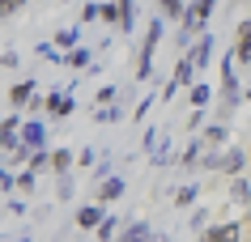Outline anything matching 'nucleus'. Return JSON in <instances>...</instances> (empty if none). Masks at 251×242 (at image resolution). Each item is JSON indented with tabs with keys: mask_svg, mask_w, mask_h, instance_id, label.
Listing matches in <instances>:
<instances>
[{
	"mask_svg": "<svg viewBox=\"0 0 251 242\" xmlns=\"http://www.w3.org/2000/svg\"><path fill=\"white\" fill-rule=\"evenodd\" d=\"M162 43V17H153L145 30V43H141V60H136V81H149L153 77V51Z\"/></svg>",
	"mask_w": 251,
	"mask_h": 242,
	"instance_id": "obj_1",
	"label": "nucleus"
},
{
	"mask_svg": "<svg viewBox=\"0 0 251 242\" xmlns=\"http://www.w3.org/2000/svg\"><path fill=\"white\" fill-rule=\"evenodd\" d=\"M43 110H47L51 119H68V115L77 110V98H73V89L64 85V89H55V94L43 98Z\"/></svg>",
	"mask_w": 251,
	"mask_h": 242,
	"instance_id": "obj_2",
	"label": "nucleus"
},
{
	"mask_svg": "<svg viewBox=\"0 0 251 242\" xmlns=\"http://www.w3.org/2000/svg\"><path fill=\"white\" fill-rule=\"evenodd\" d=\"M200 242H243V225L238 221H222V225H209L200 234Z\"/></svg>",
	"mask_w": 251,
	"mask_h": 242,
	"instance_id": "obj_3",
	"label": "nucleus"
},
{
	"mask_svg": "<svg viewBox=\"0 0 251 242\" xmlns=\"http://www.w3.org/2000/svg\"><path fill=\"white\" fill-rule=\"evenodd\" d=\"M34 98H39V81L30 77V81H17V85H13V94H9V102H13L17 110H26L30 102H34Z\"/></svg>",
	"mask_w": 251,
	"mask_h": 242,
	"instance_id": "obj_4",
	"label": "nucleus"
},
{
	"mask_svg": "<svg viewBox=\"0 0 251 242\" xmlns=\"http://www.w3.org/2000/svg\"><path fill=\"white\" fill-rule=\"evenodd\" d=\"M234 60L251 64V22H238V30H234Z\"/></svg>",
	"mask_w": 251,
	"mask_h": 242,
	"instance_id": "obj_5",
	"label": "nucleus"
},
{
	"mask_svg": "<svg viewBox=\"0 0 251 242\" xmlns=\"http://www.w3.org/2000/svg\"><path fill=\"white\" fill-rule=\"evenodd\" d=\"M22 145H26L30 153L47 149V128H43V123H22Z\"/></svg>",
	"mask_w": 251,
	"mask_h": 242,
	"instance_id": "obj_6",
	"label": "nucleus"
},
{
	"mask_svg": "<svg viewBox=\"0 0 251 242\" xmlns=\"http://www.w3.org/2000/svg\"><path fill=\"white\" fill-rule=\"evenodd\" d=\"M81 47V26H64V30H55V51L60 55H73Z\"/></svg>",
	"mask_w": 251,
	"mask_h": 242,
	"instance_id": "obj_7",
	"label": "nucleus"
},
{
	"mask_svg": "<svg viewBox=\"0 0 251 242\" xmlns=\"http://www.w3.org/2000/svg\"><path fill=\"white\" fill-rule=\"evenodd\" d=\"M106 217H111V213H106L102 204H85V208L77 213V225H81V229H98Z\"/></svg>",
	"mask_w": 251,
	"mask_h": 242,
	"instance_id": "obj_8",
	"label": "nucleus"
},
{
	"mask_svg": "<svg viewBox=\"0 0 251 242\" xmlns=\"http://www.w3.org/2000/svg\"><path fill=\"white\" fill-rule=\"evenodd\" d=\"M209 60H213V34L204 30V34L192 43V64H196V68H209Z\"/></svg>",
	"mask_w": 251,
	"mask_h": 242,
	"instance_id": "obj_9",
	"label": "nucleus"
},
{
	"mask_svg": "<svg viewBox=\"0 0 251 242\" xmlns=\"http://www.w3.org/2000/svg\"><path fill=\"white\" fill-rule=\"evenodd\" d=\"M115 242H153V234H149V221H128V225L119 229Z\"/></svg>",
	"mask_w": 251,
	"mask_h": 242,
	"instance_id": "obj_10",
	"label": "nucleus"
},
{
	"mask_svg": "<svg viewBox=\"0 0 251 242\" xmlns=\"http://www.w3.org/2000/svg\"><path fill=\"white\" fill-rule=\"evenodd\" d=\"M119 196H124V178L111 175V178H102V183H98V204H102V208H106V204H115Z\"/></svg>",
	"mask_w": 251,
	"mask_h": 242,
	"instance_id": "obj_11",
	"label": "nucleus"
},
{
	"mask_svg": "<svg viewBox=\"0 0 251 242\" xmlns=\"http://www.w3.org/2000/svg\"><path fill=\"white\" fill-rule=\"evenodd\" d=\"M192 72H196V64H192V55H183V60L175 64V77L166 81V85H175V89H183V85H196V81H192Z\"/></svg>",
	"mask_w": 251,
	"mask_h": 242,
	"instance_id": "obj_12",
	"label": "nucleus"
},
{
	"mask_svg": "<svg viewBox=\"0 0 251 242\" xmlns=\"http://www.w3.org/2000/svg\"><path fill=\"white\" fill-rule=\"evenodd\" d=\"M243 166H247V153H243V149H230V153H222V175L238 178V175H243Z\"/></svg>",
	"mask_w": 251,
	"mask_h": 242,
	"instance_id": "obj_13",
	"label": "nucleus"
},
{
	"mask_svg": "<svg viewBox=\"0 0 251 242\" xmlns=\"http://www.w3.org/2000/svg\"><path fill=\"white\" fill-rule=\"evenodd\" d=\"M230 196H234L243 208H251V178L247 175H238V178H230Z\"/></svg>",
	"mask_w": 251,
	"mask_h": 242,
	"instance_id": "obj_14",
	"label": "nucleus"
},
{
	"mask_svg": "<svg viewBox=\"0 0 251 242\" xmlns=\"http://www.w3.org/2000/svg\"><path fill=\"white\" fill-rule=\"evenodd\" d=\"M200 140H204L209 149H217V145H226V140H230V128H226V123H209V132L200 136Z\"/></svg>",
	"mask_w": 251,
	"mask_h": 242,
	"instance_id": "obj_15",
	"label": "nucleus"
},
{
	"mask_svg": "<svg viewBox=\"0 0 251 242\" xmlns=\"http://www.w3.org/2000/svg\"><path fill=\"white\" fill-rule=\"evenodd\" d=\"M51 170H55V178H64L68 170H73V153H68V149H55L51 153Z\"/></svg>",
	"mask_w": 251,
	"mask_h": 242,
	"instance_id": "obj_16",
	"label": "nucleus"
},
{
	"mask_svg": "<svg viewBox=\"0 0 251 242\" xmlns=\"http://www.w3.org/2000/svg\"><path fill=\"white\" fill-rule=\"evenodd\" d=\"M187 98H192V107H196V110H204V107L213 102V89L204 85V81H196V85H192V94H187Z\"/></svg>",
	"mask_w": 251,
	"mask_h": 242,
	"instance_id": "obj_17",
	"label": "nucleus"
},
{
	"mask_svg": "<svg viewBox=\"0 0 251 242\" xmlns=\"http://www.w3.org/2000/svg\"><path fill=\"white\" fill-rule=\"evenodd\" d=\"M13 149H22V132H13V128L0 123V153H13Z\"/></svg>",
	"mask_w": 251,
	"mask_h": 242,
	"instance_id": "obj_18",
	"label": "nucleus"
},
{
	"mask_svg": "<svg viewBox=\"0 0 251 242\" xmlns=\"http://www.w3.org/2000/svg\"><path fill=\"white\" fill-rule=\"evenodd\" d=\"M183 166H196V161H204V140H187V149H183Z\"/></svg>",
	"mask_w": 251,
	"mask_h": 242,
	"instance_id": "obj_19",
	"label": "nucleus"
},
{
	"mask_svg": "<svg viewBox=\"0 0 251 242\" xmlns=\"http://www.w3.org/2000/svg\"><path fill=\"white\" fill-rule=\"evenodd\" d=\"M94 234H98V242H111V238H119V217H106L102 225L94 229Z\"/></svg>",
	"mask_w": 251,
	"mask_h": 242,
	"instance_id": "obj_20",
	"label": "nucleus"
},
{
	"mask_svg": "<svg viewBox=\"0 0 251 242\" xmlns=\"http://www.w3.org/2000/svg\"><path fill=\"white\" fill-rule=\"evenodd\" d=\"M187 13V0H162V17H175V22H183Z\"/></svg>",
	"mask_w": 251,
	"mask_h": 242,
	"instance_id": "obj_21",
	"label": "nucleus"
},
{
	"mask_svg": "<svg viewBox=\"0 0 251 242\" xmlns=\"http://www.w3.org/2000/svg\"><path fill=\"white\" fill-rule=\"evenodd\" d=\"M119 119H124V110H119V107H98V110H94V123H119Z\"/></svg>",
	"mask_w": 251,
	"mask_h": 242,
	"instance_id": "obj_22",
	"label": "nucleus"
},
{
	"mask_svg": "<svg viewBox=\"0 0 251 242\" xmlns=\"http://www.w3.org/2000/svg\"><path fill=\"white\" fill-rule=\"evenodd\" d=\"M192 200H196V183H183V187L175 191V208H187Z\"/></svg>",
	"mask_w": 251,
	"mask_h": 242,
	"instance_id": "obj_23",
	"label": "nucleus"
},
{
	"mask_svg": "<svg viewBox=\"0 0 251 242\" xmlns=\"http://www.w3.org/2000/svg\"><path fill=\"white\" fill-rule=\"evenodd\" d=\"M30 170H34V175H39V170H51V153H47V149L30 153Z\"/></svg>",
	"mask_w": 251,
	"mask_h": 242,
	"instance_id": "obj_24",
	"label": "nucleus"
},
{
	"mask_svg": "<svg viewBox=\"0 0 251 242\" xmlns=\"http://www.w3.org/2000/svg\"><path fill=\"white\" fill-rule=\"evenodd\" d=\"M64 64L68 68H85V64H90V47H77L73 55H64Z\"/></svg>",
	"mask_w": 251,
	"mask_h": 242,
	"instance_id": "obj_25",
	"label": "nucleus"
},
{
	"mask_svg": "<svg viewBox=\"0 0 251 242\" xmlns=\"http://www.w3.org/2000/svg\"><path fill=\"white\" fill-rule=\"evenodd\" d=\"M81 22H102V0H90V4L81 9Z\"/></svg>",
	"mask_w": 251,
	"mask_h": 242,
	"instance_id": "obj_26",
	"label": "nucleus"
},
{
	"mask_svg": "<svg viewBox=\"0 0 251 242\" xmlns=\"http://www.w3.org/2000/svg\"><path fill=\"white\" fill-rule=\"evenodd\" d=\"M94 102H98V107H111V102H115V85H102V89L94 94Z\"/></svg>",
	"mask_w": 251,
	"mask_h": 242,
	"instance_id": "obj_27",
	"label": "nucleus"
},
{
	"mask_svg": "<svg viewBox=\"0 0 251 242\" xmlns=\"http://www.w3.org/2000/svg\"><path fill=\"white\" fill-rule=\"evenodd\" d=\"M73 187H77L73 175H64V178H60V187H55V196H60V200H73Z\"/></svg>",
	"mask_w": 251,
	"mask_h": 242,
	"instance_id": "obj_28",
	"label": "nucleus"
},
{
	"mask_svg": "<svg viewBox=\"0 0 251 242\" xmlns=\"http://www.w3.org/2000/svg\"><path fill=\"white\" fill-rule=\"evenodd\" d=\"M204 213H209V208H196V213L187 217V225L196 229V234H204V221H209V217H204Z\"/></svg>",
	"mask_w": 251,
	"mask_h": 242,
	"instance_id": "obj_29",
	"label": "nucleus"
},
{
	"mask_svg": "<svg viewBox=\"0 0 251 242\" xmlns=\"http://www.w3.org/2000/svg\"><path fill=\"white\" fill-rule=\"evenodd\" d=\"M119 17H124V13H119V4H102V22H106V26H119Z\"/></svg>",
	"mask_w": 251,
	"mask_h": 242,
	"instance_id": "obj_30",
	"label": "nucleus"
},
{
	"mask_svg": "<svg viewBox=\"0 0 251 242\" xmlns=\"http://www.w3.org/2000/svg\"><path fill=\"white\" fill-rule=\"evenodd\" d=\"M34 178H39V175H34V170L26 166V170L17 175V187H22V191H34Z\"/></svg>",
	"mask_w": 251,
	"mask_h": 242,
	"instance_id": "obj_31",
	"label": "nucleus"
},
{
	"mask_svg": "<svg viewBox=\"0 0 251 242\" xmlns=\"http://www.w3.org/2000/svg\"><path fill=\"white\" fill-rule=\"evenodd\" d=\"M22 4H26V0H0V22H4V17H13Z\"/></svg>",
	"mask_w": 251,
	"mask_h": 242,
	"instance_id": "obj_32",
	"label": "nucleus"
},
{
	"mask_svg": "<svg viewBox=\"0 0 251 242\" xmlns=\"http://www.w3.org/2000/svg\"><path fill=\"white\" fill-rule=\"evenodd\" d=\"M17 187V175H9V170H0V191H13Z\"/></svg>",
	"mask_w": 251,
	"mask_h": 242,
	"instance_id": "obj_33",
	"label": "nucleus"
},
{
	"mask_svg": "<svg viewBox=\"0 0 251 242\" xmlns=\"http://www.w3.org/2000/svg\"><path fill=\"white\" fill-rule=\"evenodd\" d=\"M17 242H34V238H17Z\"/></svg>",
	"mask_w": 251,
	"mask_h": 242,
	"instance_id": "obj_34",
	"label": "nucleus"
}]
</instances>
